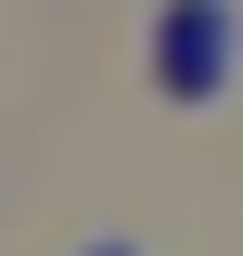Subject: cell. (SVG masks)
<instances>
[{
  "label": "cell",
  "instance_id": "cell-1",
  "mask_svg": "<svg viewBox=\"0 0 243 256\" xmlns=\"http://www.w3.org/2000/svg\"><path fill=\"white\" fill-rule=\"evenodd\" d=\"M230 26H243L230 0H180V13H166V38H154V64H166V90H192V102H205L218 77H230Z\"/></svg>",
  "mask_w": 243,
  "mask_h": 256
}]
</instances>
